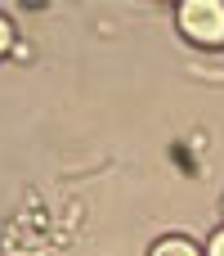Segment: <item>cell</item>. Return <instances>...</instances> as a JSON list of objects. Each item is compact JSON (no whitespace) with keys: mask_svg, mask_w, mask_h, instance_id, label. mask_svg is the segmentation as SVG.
<instances>
[{"mask_svg":"<svg viewBox=\"0 0 224 256\" xmlns=\"http://www.w3.org/2000/svg\"><path fill=\"white\" fill-rule=\"evenodd\" d=\"M175 27L202 50H224V0H184L175 9Z\"/></svg>","mask_w":224,"mask_h":256,"instance_id":"1","label":"cell"},{"mask_svg":"<svg viewBox=\"0 0 224 256\" xmlns=\"http://www.w3.org/2000/svg\"><path fill=\"white\" fill-rule=\"evenodd\" d=\"M148 256H207L193 238H184V234H166V238H157L153 248H148Z\"/></svg>","mask_w":224,"mask_h":256,"instance_id":"2","label":"cell"},{"mask_svg":"<svg viewBox=\"0 0 224 256\" xmlns=\"http://www.w3.org/2000/svg\"><path fill=\"white\" fill-rule=\"evenodd\" d=\"M13 45H18V40H13V22L0 14V58H9V54H13Z\"/></svg>","mask_w":224,"mask_h":256,"instance_id":"3","label":"cell"},{"mask_svg":"<svg viewBox=\"0 0 224 256\" xmlns=\"http://www.w3.org/2000/svg\"><path fill=\"white\" fill-rule=\"evenodd\" d=\"M202 252H207V256H224V225L207 238V248H202Z\"/></svg>","mask_w":224,"mask_h":256,"instance_id":"4","label":"cell"},{"mask_svg":"<svg viewBox=\"0 0 224 256\" xmlns=\"http://www.w3.org/2000/svg\"><path fill=\"white\" fill-rule=\"evenodd\" d=\"M220 212H224V202H220Z\"/></svg>","mask_w":224,"mask_h":256,"instance_id":"5","label":"cell"}]
</instances>
